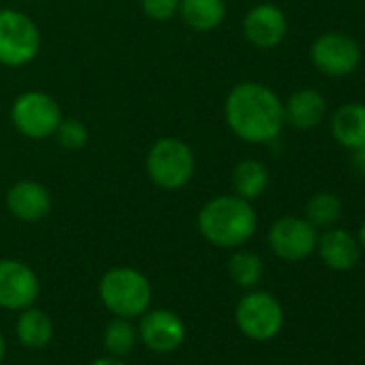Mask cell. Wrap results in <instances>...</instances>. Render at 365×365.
Masks as SVG:
<instances>
[{"instance_id": "6da1fadb", "label": "cell", "mask_w": 365, "mask_h": 365, "mask_svg": "<svg viewBox=\"0 0 365 365\" xmlns=\"http://www.w3.org/2000/svg\"><path fill=\"white\" fill-rule=\"evenodd\" d=\"M224 116L230 131L247 144L273 142L286 125L282 99L260 82L237 84L226 97Z\"/></svg>"}, {"instance_id": "7a4b0ae2", "label": "cell", "mask_w": 365, "mask_h": 365, "mask_svg": "<svg viewBox=\"0 0 365 365\" xmlns=\"http://www.w3.org/2000/svg\"><path fill=\"white\" fill-rule=\"evenodd\" d=\"M258 226V215L250 200L237 194L209 200L198 213L200 235L215 247L235 250L247 243Z\"/></svg>"}, {"instance_id": "3957f363", "label": "cell", "mask_w": 365, "mask_h": 365, "mask_svg": "<svg viewBox=\"0 0 365 365\" xmlns=\"http://www.w3.org/2000/svg\"><path fill=\"white\" fill-rule=\"evenodd\" d=\"M99 299L114 316L140 318L153 301V288L133 267H114L99 279Z\"/></svg>"}, {"instance_id": "277c9868", "label": "cell", "mask_w": 365, "mask_h": 365, "mask_svg": "<svg viewBox=\"0 0 365 365\" xmlns=\"http://www.w3.org/2000/svg\"><path fill=\"white\" fill-rule=\"evenodd\" d=\"M146 174L159 190L176 192L194 178L196 155L185 140L159 138L146 153Z\"/></svg>"}, {"instance_id": "5b68a950", "label": "cell", "mask_w": 365, "mask_h": 365, "mask_svg": "<svg viewBox=\"0 0 365 365\" xmlns=\"http://www.w3.org/2000/svg\"><path fill=\"white\" fill-rule=\"evenodd\" d=\"M41 50V31L31 16L18 9H0V65L24 67Z\"/></svg>"}, {"instance_id": "8992f818", "label": "cell", "mask_w": 365, "mask_h": 365, "mask_svg": "<svg viewBox=\"0 0 365 365\" xmlns=\"http://www.w3.org/2000/svg\"><path fill=\"white\" fill-rule=\"evenodd\" d=\"M61 120L63 112L58 101L43 91H26L11 106V123L29 140L52 138Z\"/></svg>"}, {"instance_id": "52a82bcc", "label": "cell", "mask_w": 365, "mask_h": 365, "mask_svg": "<svg viewBox=\"0 0 365 365\" xmlns=\"http://www.w3.org/2000/svg\"><path fill=\"white\" fill-rule=\"evenodd\" d=\"M235 322L245 337L254 341H269L284 327V309L271 292L252 288L237 303Z\"/></svg>"}, {"instance_id": "ba28073f", "label": "cell", "mask_w": 365, "mask_h": 365, "mask_svg": "<svg viewBox=\"0 0 365 365\" xmlns=\"http://www.w3.org/2000/svg\"><path fill=\"white\" fill-rule=\"evenodd\" d=\"M312 65L329 78H346L356 71L361 63L359 43L346 33H324L309 50Z\"/></svg>"}, {"instance_id": "9c48e42d", "label": "cell", "mask_w": 365, "mask_h": 365, "mask_svg": "<svg viewBox=\"0 0 365 365\" xmlns=\"http://www.w3.org/2000/svg\"><path fill=\"white\" fill-rule=\"evenodd\" d=\"M267 239H269L271 252L277 258L286 262H299L316 252L318 232L307 220L288 215L271 224Z\"/></svg>"}, {"instance_id": "30bf717a", "label": "cell", "mask_w": 365, "mask_h": 365, "mask_svg": "<svg viewBox=\"0 0 365 365\" xmlns=\"http://www.w3.org/2000/svg\"><path fill=\"white\" fill-rule=\"evenodd\" d=\"M39 277L22 260H0V307L9 312H22L35 305L39 297Z\"/></svg>"}, {"instance_id": "8fae6325", "label": "cell", "mask_w": 365, "mask_h": 365, "mask_svg": "<svg viewBox=\"0 0 365 365\" xmlns=\"http://www.w3.org/2000/svg\"><path fill=\"white\" fill-rule=\"evenodd\" d=\"M185 322L170 309H146L140 316L138 339L157 354H168L180 348L182 341H185Z\"/></svg>"}, {"instance_id": "7c38bea8", "label": "cell", "mask_w": 365, "mask_h": 365, "mask_svg": "<svg viewBox=\"0 0 365 365\" xmlns=\"http://www.w3.org/2000/svg\"><path fill=\"white\" fill-rule=\"evenodd\" d=\"M288 33V20L284 11L271 3H260L252 7L243 20V35L245 39L260 50L275 48L284 41Z\"/></svg>"}, {"instance_id": "4fadbf2b", "label": "cell", "mask_w": 365, "mask_h": 365, "mask_svg": "<svg viewBox=\"0 0 365 365\" xmlns=\"http://www.w3.org/2000/svg\"><path fill=\"white\" fill-rule=\"evenodd\" d=\"M9 213L26 224H37L46 220L52 211V194L46 185L31 178L18 180L7 192Z\"/></svg>"}, {"instance_id": "5bb4252c", "label": "cell", "mask_w": 365, "mask_h": 365, "mask_svg": "<svg viewBox=\"0 0 365 365\" xmlns=\"http://www.w3.org/2000/svg\"><path fill=\"white\" fill-rule=\"evenodd\" d=\"M316 250L320 260L333 271H350L361 258L359 241L341 228H327V232L318 239Z\"/></svg>"}, {"instance_id": "9a60e30c", "label": "cell", "mask_w": 365, "mask_h": 365, "mask_svg": "<svg viewBox=\"0 0 365 365\" xmlns=\"http://www.w3.org/2000/svg\"><path fill=\"white\" fill-rule=\"evenodd\" d=\"M327 112L324 97L314 88H301L290 95V99L284 103V116L286 123L294 129H314L322 123Z\"/></svg>"}, {"instance_id": "2e32d148", "label": "cell", "mask_w": 365, "mask_h": 365, "mask_svg": "<svg viewBox=\"0 0 365 365\" xmlns=\"http://www.w3.org/2000/svg\"><path fill=\"white\" fill-rule=\"evenodd\" d=\"M331 133L333 138L354 150L365 144V103H344L331 118Z\"/></svg>"}, {"instance_id": "e0dca14e", "label": "cell", "mask_w": 365, "mask_h": 365, "mask_svg": "<svg viewBox=\"0 0 365 365\" xmlns=\"http://www.w3.org/2000/svg\"><path fill=\"white\" fill-rule=\"evenodd\" d=\"M16 337L22 346L33 350L48 346L54 337V322L50 314H46L35 305L22 309L16 320Z\"/></svg>"}, {"instance_id": "ac0fdd59", "label": "cell", "mask_w": 365, "mask_h": 365, "mask_svg": "<svg viewBox=\"0 0 365 365\" xmlns=\"http://www.w3.org/2000/svg\"><path fill=\"white\" fill-rule=\"evenodd\" d=\"M178 14L190 29L209 33L226 20V0H180Z\"/></svg>"}, {"instance_id": "d6986e66", "label": "cell", "mask_w": 365, "mask_h": 365, "mask_svg": "<svg viewBox=\"0 0 365 365\" xmlns=\"http://www.w3.org/2000/svg\"><path fill=\"white\" fill-rule=\"evenodd\" d=\"M269 187V170L258 159H243L232 170V192L243 200L260 198Z\"/></svg>"}, {"instance_id": "ffe728a7", "label": "cell", "mask_w": 365, "mask_h": 365, "mask_svg": "<svg viewBox=\"0 0 365 365\" xmlns=\"http://www.w3.org/2000/svg\"><path fill=\"white\" fill-rule=\"evenodd\" d=\"M138 344V327L131 318L114 316L103 329V348L112 356H127Z\"/></svg>"}, {"instance_id": "44dd1931", "label": "cell", "mask_w": 365, "mask_h": 365, "mask_svg": "<svg viewBox=\"0 0 365 365\" xmlns=\"http://www.w3.org/2000/svg\"><path fill=\"white\" fill-rule=\"evenodd\" d=\"M262 273H264V264H262V258L256 254V252H247V250H241V252H235L228 260V275L230 279L245 288V290H252L260 284L262 279Z\"/></svg>"}, {"instance_id": "7402d4cb", "label": "cell", "mask_w": 365, "mask_h": 365, "mask_svg": "<svg viewBox=\"0 0 365 365\" xmlns=\"http://www.w3.org/2000/svg\"><path fill=\"white\" fill-rule=\"evenodd\" d=\"M341 217V200L331 192H318L307 200L305 207V220L318 230V228H331Z\"/></svg>"}, {"instance_id": "603a6c76", "label": "cell", "mask_w": 365, "mask_h": 365, "mask_svg": "<svg viewBox=\"0 0 365 365\" xmlns=\"http://www.w3.org/2000/svg\"><path fill=\"white\" fill-rule=\"evenodd\" d=\"M56 142L67 150H80L88 142V129L78 118H63L54 131Z\"/></svg>"}, {"instance_id": "cb8c5ba5", "label": "cell", "mask_w": 365, "mask_h": 365, "mask_svg": "<svg viewBox=\"0 0 365 365\" xmlns=\"http://www.w3.org/2000/svg\"><path fill=\"white\" fill-rule=\"evenodd\" d=\"M140 7L153 22H170L180 7V0H140Z\"/></svg>"}, {"instance_id": "d4e9b609", "label": "cell", "mask_w": 365, "mask_h": 365, "mask_svg": "<svg viewBox=\"0 0 365 365\" xmlns=\"http://www.w3.org/2000/svg\"><path fill=\"white\" fill-rule=\"evenodd\" d=\"M352 165H354L361 174H365V144L352 150Z\"/></svg>"}, {"instance_id": "484cf974", "label": "cell", "mask_w": 365, "mask_h": 365, "mask_svg": "<svg viewBox=\"0 0 365 365\" xmlns=\"http://www.w3.org/2000/svg\"><path fill=\"white\" fill-rule=\"evenodd\" d=\"M88 365H127L120 356H112V354H108V356H99V359H95V361H91Z\"/></svg>"}, {"instance_id": "4316f807", "label": "cell", "mask_w": 365, "mask_h": 365, "mask_svg": "<svg viewBox=\"0 0 365 365\" xmlns=\"http://www.w3.org/2000/svg\"><path fill=\"white\" fill-rule=\"evenodd\" d=\"M356 241H359V245L365 250V222H363V226L359 228V239H356Z\"/></svg>"}, {"instance_id": "83f0119b", "label": "cell", "mask_w": 365, "mask_h": 365, "mask_svg": "<svg viewBox=\"0 0 365 365\" xmlns=\"http://www.w3.org/2000/svg\"><path fill=\"white\" fill-rule=\"evenodd\" d=\"M5 339H3V335H0V363H3V359H5Z\"/></svg>"}]
</instances>
